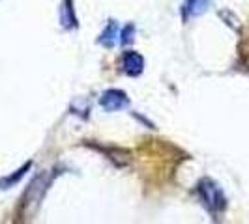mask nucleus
<instances>
[{
	"instance_id": "obj_1",
	"label": "nucleus",
	"mask_w": 249,
	"mask_h": 224,
	"mask_svg": "<svg viewBox=\"0 0 249 224\" xmlns=\"http://www.w3.org/2000/svg\"><path fill=\"white\" fill-rule=\"evenodd\" d=\"M54 179V174H49V172H41L37 174L30 183L26 187L25 194L21 196V206H19V217L23 219H30L34 213L39 209L41 202L45 198V192L49 185Z\"/></svg>"
},
{
	"instance_id": "obj_2",
	"label": "nucleus",
	"mask_w": 249,
	"mask_h": 224,
	"mask_svg": "<svg viewBox=\"0 0 249 224\" xmlns=\"http://www.w3.org/2000/svg\"><path fill=\"white\" fill-rule=\"evenodd\" d=\"M197 194H199L202 206L212 213L213 217L221 215L227 209V198H225L223 189L210 177H202L197 183Z\"/></svg>"
},
{
	"instance_id": "obj_3",
	"label": "nucleus",
	"mask_w": 249,
	"mask_h": 224,
	"mask_svg": "<svg viewBox=\"0 0 249 224\" xmlns=\"http://www.w3.org/2000/svg\"><path fill=\"white\" fill-rule=\"evenodd\" d=\"M100 105L107 112H118L125 109L129 105V97L124 90H118V88H109L101 94Z\"/></svg>"
},
{
	"instance_id": "obj_4",
	"label": "nucleus",
	"mask_w": 249,
	"mask_h": 224,
	"mask_svg": "<svg viewBox=\"0 0 249 224\" xmlns=\"http://www.w3.org/2000/svg\"><path fill=\"white\" fill-rule=\"evenodd\" d=\"M122 69L129 77H139L144 71V58L137 50H125L122 56Z\"/></svg>"
},
{
	"instance_id": "obj_5",
	"label": "nucleus",
	"mask_w": 249,
	"mask_h": 224,
	"mask_svg": "<svg viewBox=\"0 0 249 224\" xmlns=\"http://www.w3.org/2000/svg\"><path fill=\"white\" fill-rule=\"evenodd\" d=\"M58 15H60V25H62L64 30H75V28H79L73 0H62L60 6H58Z\"/></svg>"
},
{
	"instance_id": "obj_6",
	"label": "nucleus",
	"mask_w": 249,
	"mask_h": 224,
	"mask_svg": "<svg viewBox=\"0 0 249 224\" xmlns=\"http://www.w3.org/2000/svg\"><path fill=\"white\" fill-rule=\"evenodd\" d=\"M213 0H186L184 8H182V19L189 21V19H197L202 13H206V10L212 6Z\"/></svg>"
},
{
	"instance_id": "obj_7",
	"label": "nucleus",
	"mask_w": 249,
	"mask_h": 224,
	"mask_svg": "<svg viewBox=\"0 0 249 224\" xmlns=\"http://www.w3.org/2000/svg\"><path fill=\"white\" fill-rule=\"evenodd\" d=\"M120 28H118V23L116 21H109L107 23V26L103 28V32H101V36H100V39H98V43L100 45H103L105 49H112L120 39Z\"/></svg>"
},
{
	"instance_id": "obj_8",
	"label": "nucleus",
	"mask_w": 249,
	"mask_h": 224,
	"mask_svg": "<svg viewBox=\"0 0 249 224\" xmlns=\"http://www.w3.org/2000/svg\"><path fill=\"white\" fill-rule=\"evenodd\" d=\"M32 161H26L21 168H17L13 174L10 176H4V177H0V189H4V191H8V189H12L13 185H17L23 177L26 176V172H30V168H32Z\"/></svg>"
},
{
	"instance_id": "obj_9",
	"label": "nucleus",
	"mask_w": 249,
	"mask_h": 224,
	"mask_svg": "<svg viewBox=\"0 0 249 224\" xmlns=\"http://www.w3.org/2000/svg\"><path fill=\"white\" fill-rule=\"evenodd\" d=\"M135 25L133 23H129V25H125L122 30H120V43L122 45H129L133 39H135Z\"/></svg>"
},
{
	"instance_id": "obj_10",
	"label": "nucleus",
	"mask_w": 249,
	"mask_h": 224,
	"mask_svg": "<svg viewBox=\"0 0 249 224\" xmlns=\"http://www.w3.org/2000/svg\"><path fill=\"white\" fill-rule=\"evenodd\" d=\"M219 17H223V19H227V25H231L232 26V28H234V30H238V19L236 17H234V15H232V13L231 12H227V10H225V12H219Z\"/></svg>"
}]
</instances>
